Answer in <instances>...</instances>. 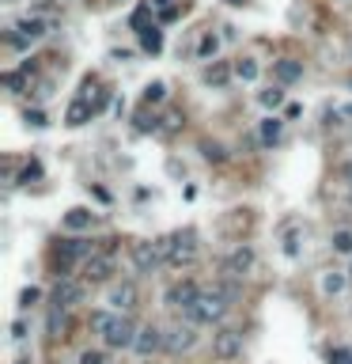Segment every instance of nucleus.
I'll return each instance as SVG.
<instances>
[{"label":"nucleus","mask_w":352,"mask_h":364,"mask_svg":"<svg viewBox=\"0 0 352 364\" xmlns=\"http://www.w3.org/2000/svg\"><path fill=\"white\" fill-rule=\"evenodd\" d=\"M167 258V266H193L197 262V236L193 231H171V236L155 239Z\"/></svg>","instance_id":"f257e3e1"},{"label":"nucleus","mask_w":352,"mask_h":364,"mask_svg":"<svg viewBox=\"0 0 352 364\" xmlns=\"http://www.w3.org/2000/svg\"><path fill=\"white\" fill-rule=\"evenodd\" d=\"M227 307H231V300H227L224 292H220L216 285H212L209 292L197 296V304H193L190 311H186V319H190L193 326H197V323H220V319L227 315Z\"/></svg>","instance_id":"f03ea898"},{"label":"nucleus","mask_w":352,"mask_h":364,"mask_svg":"<svg viewBox=\"0 0 352 364\" xmlns=\"http://www.w3.org/2000/svg\"><path fill=\"white\" fill-rule=\"evenodd\" d=\"M45 27H50V23H45L42 15H27V20H20L15 27H8V31H4V42L12 46V50H31V42H38V39H45V34H50Z\"/></svg>","instance_id":"7ed1b4c3"},{"label":"nucleus","mask_w":352,"mask_h":364,"mask_svg":"<svg viewBox=\"0 0 352 364\" xmlns=\"http://www.w3.org/2000/svg\"><path fill=\"white\" fill-rule=\"evenodd\" d=\"M239 353H243V334H239V330L224 326V330L212 334V357H216V360H235Z\"/></svg>","instance_id":"20e7f679"},{"label":"nucleus","mask_w":352,"mask_h":364,"mask_svg":"<svg viewBox=\"0 0 352 364\" xmlns=\"http://www.w3.org/2000/svg\"><path fill=\"white\" fill-rule=\"evenodd\" d=\"M193 345H197V330H193L190 319L178 323V326H171V330H167V338H163V349L174 353V357H178V353H186V349H193Z\"/></svg>","instance_id":"39448f33"},{"label":"nucleus","mask_w":352,"mask_h":364,"mask_svg":"<svg viewBox=\"0 0 352 364\" xmlns=\"http://www.w3.org/2000/svg\"><path fill=\"white\" fill-rule=\"evenodd\" d=\"M163 262L167 258H163L160 243H133V266L141 269V274H155Z\"/></svg>","instance_id":"423d86ee"},{"label":"nucleus","mask_w":352,"mask_h":364,"mask_svg":"<svg viewBox=\"0 0 352 364\" xmlns=\"http://www.w3.org/2000/svg\"><path fill=\"white\" fill-rule=\"evenodd\" d=\"M254 269V247H246V243H239L235 250L224 258V277H243Z\"/></svg>","instance_id":"0eeeda50"},{"label":"nucleus","mask_w":352,"mask_h":364,"mask_svg":"<svg viewBox=\"0 0 352 364\" xmlns=\"http://www.w3.org/2000/svg\"><path fill=\"white\" fill-rule=\"evenodd\" d=\"M106 345H110V349H133V345H136V326H133V319H129V315H122V319L110 326Z\"/></svg>","instance_id":"6e6552de"},{"label":"nucleus","mask_w":352,"mask_h":364,"mask_svg":"<svg viewBox=\"0 0 352 364\" xmlns=\"http://www.w3.org/2000/svg\"><path fill=\"white\" fill-rule=\"evenodd\" d=\"M197 296H201V288L193 285V281H178V285H171V288H167V307H178V311H190V307L197 304Z\"/></svg>","instance_id":"1a4fd4ad"},{"label":"nucleus","mask_w":352,"mask_h":364,"mask_svg":"<svg viewBox=\"0 0 352 364\" xmlns=\"http://www.w3.org/2000/svg\"><path fill=\"white\" fill-rule=\"evenodd\" d=\"M83 300V281H72V277H61L57 285H53V304L57 307H72Z\"/></svg>","instance_id":"9d476101"},{"label":"nucleus","mask_w":352,"mask_h":364,"mask_svg":"<svg viewBox=\"0 0 352 364\" xmlns=\"http://www.w3.org/2000/svg\"><path fill=\"white\" fill-rule=\"evenodd\" d=\"M163 338H167V334L160 330V326L148 323L144 330H136V345H133V349L141 353V357H152V353H160V349H163Z\"/></svg>","instance_id":"9b49d317"},{"label":"nucleus","mask_w":352,"mask_h":364,"mask_svg":"<svg viewBox=\"0 0 352 364\" xmlns=\"http://www.w3.org/2000/svg\"><path fill=\"white\" fill-rule=\"evenodd\" d=\"M110 274H114V258L110 255H91L87 262H83V277L87 281H110Z\"/></svg>","instance_id":"f8f14e48"},{"label":"nucleus","mask_w":352,"mask_h":364,"mask_svg":"<svg viewBox=\"0 0 352 364\" xmlns=\"http://www.w3.org/2000/svg\"><path fill=\"white\" fill-rule=\"evenodd\" d=\"M281 137H284V118H276V114H269L258 126V141H262L265 148H273V144H281Z\"/></svg>","instance_id":"ddd939ff"},{"label":"nucleus","mask_w":352,"mask_h":364,"mask_svg":"<svg viewBox=\"0 0 352 364\" xmlns=\"http://www.w3.org/2000/svg\"><path fill=\"white\" fill-rule=\"evenodd\" d=\"M110 304H114L118 311H133V307H136V285L133 281L114 285V288H110Z\"/></svg>","instance_id":"4468645a"},{"label":"nucleus","mask_w":352,"mask_h":364,"mask_svg":"<svg viewBox=\"0 0 352 364\" xmlns=\"http://www.w3.org/2000/svg\"><path fill=\"white\" fill-rule=\"evenodd\" d=\"M273 76H276V83H295L303 76V61H295V58L273 61Z\"/></svg>","instance_id":"2eb2a0df"},{"label":"nucleus","mask_w":352,"mask_h":364,"mask_svg":"<svg viewBox=\"0 0 352 364\" xmlns=\"http://www.w3.org/2000/svg\"><path fill=\"white\" fill-rule=\"evenodd\" d=\"M61 255H64V262H76V258H83V262H87V258L95 255V247H91L87 239H64V243H61Z\"/></svg>","instance_id":"dca6fc26"},{"label":"nucleus","mask_w":352,"mask_h":364,"mask_svg":"<svg viewBox=\"0 0 352 364\" xmlns=\"http://www.w3.org/2000/svg\"><path fill=\"white\" fill-rule=\"evenodd\" d=\"M231 76H235V65H227V61H212L205 69V83H212V88H227Z\"/></svg>","instance_id":"f3484780"},{"label":"nucleus","mask_w":352,"mask_h":364,"mask_svg":"<svg viewBox=\"0 0 352 364\" xmlns=\"http://www.w3.org/2000/svg\"><path fill=\"white\" fill-rule=\"evenodd\" d=\"M95 224V213L91 209H69L64 213V228L69 231H83V228H91Z\"/></svg>","instance_id":"a211bd4d"},{"label":"nucleus","mask_w":352,"mask_h":364,"mask_svg":"<svg viewBox=\"0 0 352 364\" xmlns=\"http://www.w3.org/2000/svg\"><path fill=\"white\" fill-rule=\"evenodd\" d=\"M91 114H95V107H87L83 99H76V102L69 107V114H64V121L76 129V126H83V121H91Z\"/></svg>","instance_id":"6ab92c4d"},{"label":"nucleus","mask_w":352,"mask_h":364,"mask_svg":"<svg viewBox=\"0 0 352 364\" xmlns=\"http://www.w3.org/2000/svg\"><path fill=\"white\" fill-rule=\"evenodd\" d=\"M258 72H262V69H258V61H254V58H239V61H235V80L254 83V80H258Z\"/></svg>","instance_id":"aec40b11"},{"label":"nucleus","mask_w":352,"mask_h":364,"mask_svg":"<svg viewBox=\"0 0 352 364\" xmlns=\"http://www.w3.org/2000/svg\"><path fill=\"white\" fill-rule=\"evenodd\" d=\"M141 46L148 53H160L163 50V31L160 27H141Z\"/></svg>","instance_id":"412c9836"},{"label":"nucleus","mask_w":352,"mask_h":364,"mask_svg":"<svg viewBox=\"0 0 352 364\" xmlns=\"http://www.w3.org/2000/svg\"><path fill=\"white\" fill-rule=\"evenodd\" d=\"M114 323H118V315H110V311H91V319H87V326L95 334H103V338L110 334V326H114Z\"/></svg>","instance_id":"4be33fe9"},{"label":"nucleus","mask_w":352,"mask_h":364,"mask_svg":"<svg viewBox=\"0 0 352 364\" xmlns=\"http://www.w3.org/2000/svg\"><path fill=\"white\" fill-rule=\"evenodd\" d=\"M258 102H262L265 110H276L284 102V83H276V88H265V91H258Z\"/></svg>","instance_id":"5701e85b"},{"label":"nucleus","mask_w":352,"mask_h":364,"mask_svg":"<svg viewBox=\"0 0 352 364\" xmlns=\"http://www.w3.org/2000/svg\"><path fill=\"white\" fill-rule=\"evenodd\" d=\"M201 156H205L209 163H224L227 160V148L220 141H201Z\"/></svg>","instance_id":"b1692460"},{"label":"nucleus","mask_w":352,"mask_h":364,"mask_svg":"<svg viewBox=\"0 0 352 364\" xmlns=\"http://www.w3.org/2000/svg\"><path fill=\"white\" fill-rule=\"evenodd\" d=\"M341 288H345V274H341V269H330V274L322 277V292H326V296H337Z\"/></svg>","instance_id":"393cba45"},{"label":"nucleus","mask_w":352,"mask_h":364,"mask_svg":"<svg viewBox=\"0 0 352 364\" xmlns=\"http://www.w3.org/2000/svg\"><path fill=\"white\" fill-rule=\"evenodd\" d=\"M163 99H167V83L163 80H155V83H148V88H144V107H160Z\"/></svg>","instance_id":"a878e982"},{"label":"nucleus","mask_w":352,"mask_h":364,"mask_svg":"<svg viewBox=\"0 0 352 364\" xmlns=\"http://www.w3.org/2000/svg\"><path fill=\"white\" fill-rule=\"evenodd\" d=\"M330 247L337 250V255H352V231L349 228H341V231H333V239H330Z\"/></svg>","instance_id":"bb28decb"},{"label":"nucleus","mask_w":352,"mask_h":364,"mask_svg":"<svg viewBox=\"0 0 352 364\" xmlns=\"http://www.w3.org/2000/svg\"><path fill=\"white\" fill-rule=\"evenodd\" d=\"M64 311H69V307L53 304V311H50V334H53V338H61V330H64Z\"/></svg>","instance_id":"cd10ccee"},{"label":"nucleus","mask_w":352,"mask_h":364,"mask_svg":"<svg viewBox=\"0 0 352 364\" xmlns=\"http://www.w3.org/2000/svg\"><path fill=\"white\" fill-rule=\"evenodd\" d=\"M216 50H220V39H216V34H205V39H201V46H197L201 58H216Z\"/></svg>","instance_id":"c85d7f7f"},{"label":"nucleus","mask_w":352,"mask_h":364,"mask_svg":"<svg viewBox=\"0 0 352 364\" xmlns=\"http://www.w3.org/2000/svg\"><path fill=\"white\" fill-rule=\"evenodd\" d=\"M235 281H239V277H227V281H220V285H216V288H220V292H224V296H227V300H231V304H235V300H239V285H235Z\"/></svg>","instance_id":"c756f323"},{"label":"nucleus","mask_w":352,"mask_h":364,"mask_svg":"<svg viewBox=\"0 0 352 364\" xmlns=\"http://www.w3.org/2000/svg\"><path fill=\"white\" fill-rule=\"evenodd\" d=\"M80 364H106V353H99V349H83V353H80Z\"/></svg>","instance_id":"7c9ffc66"},{"label":"nucleus","mask_w":352,"mask_h":364,"mask_svg":"<svg viewBox=\"0 0 352 364\" xmlns=\"http://www.w3.org/2000/svg\"><path fill=\"white\" fill-rule=\"evenodd\" d=\"M23 121H27V126H34V129H42L45 126V114H42V110H27Z\"/></svg>","instance_id":"2f4dec72"},{"label":"nucleus","mask_w":352,"mask_h":364,"mask_svg":"<svg viewBox=\"0 0 352 364\" xmlns=\"http://www.w3.org/2000/svg\"><path fill=\"white\" fill-rule=\"evenodd\" d=\"M38 288H23V292H20V307H31V304H38Z\"/></svg>","instance_id":"473e14b6"},{"label":"nucleus","mask_w":352,"mask_h":364,"mask_svg":"<svg viewBox=\"0 0 352 364\" xmlns=\"http://www.w3.org/2000/svg\"><path fill=\"white\" fill-rule=\"evenodd\" d=\"M38 175H42V167H38V163H31V167H27V171L20 175V182H23V186H31L34 179H38Z\"/></svg>","instance_id":"72a5a7b5"},{"label":"nucleus","mask_w":352,"mask_h":364,"mask_svg":"<svg viewBox=\"0 0 352 364\" xmlns=\"http://www.w3.org/2000/svg\"><path fill=\"white\" fill-rule=\"evenodd\" d=\"M4 83H8L12 91H20V88H23V72H4Z\"/></svg>","instance_id":"f704fd0d"},{"label":"nucleus","mask_w":352,"mask_h":364,"mask_svg":"<svg viewBox=\"0 0 352 364\" xmlns=\"http://www.w3.org/2000/svg\"><path fill=\"white\" fill-rule=\"evenodd\" d=\"M178 121H182L178 114H167V118H163V129H178Z\"/></svg>","instance_id":"c9c22d12"},{"label":"nucleus","mask_w":352,"mask_h":364,"mask_svg":"<svg viewBox=\"0 0 352 364\" xmlns=\"http://www.w3.org/2000/svg\"><path fill=\"white\" fill-rule=\"evenodd\" d=\"M333 364H352V357H349L345 349H337V353H333Z\"/></svg>","instance_id":"e433bc0d"},{"label":"nucleus","mask_w":352,"mask_h":364,"mask_svg":"<svg viewBox=\"0 0 352 364\" xmlns=\"http://www.w3.org/2000/svg\"><path fill=\"white\" fill-rule=\"evenodd\" d=\"M12 338H27V323H15L12 326Z\"/></svg>","instance_id":"4c0bfd02"},{"label":"nucleus","mask_w":352,"mask_h":364,"mask_svg":"<svg viewBox=\"0 0 352 364\" xmlns=\"http://www.w3.org/2000/svg\"><path fill=\"white\" fill-rule=\"evenodd\" d=\"M341 175H345V179H349V186H352V163H345V167H341Z\"/></svg>","instance_id":"58836bf2"},{"label":"nucleus","mask_w":352,"mask_h":364,"mask_svg":"<svg viewBox=\"0 0 352 364\" xmlns=\"http://www.w3.org/2000/svg\"><path fill=\"white\" fill-rule=\"evenodd\" d=\"M345 118H352V102H349V107H345Z\"/></svg>","instance_id":"ea45409f"},{"label":"nucleus","mask_w":352,"mask_h":364,"mask_svg":"<svg viewBox=\"0 0 352 364\" xmlns=\"http://www.w3.org/2000/svg\"><path fill=\"white\" fill-rule=\"evenodd\" d=\"M227 4H246V0H227Z\"/></svg>","instance_id":"a19ab883"},{"label":"nucleus","mask_w":352,"mask_h":364,"mask_svg":"<svg viewBox=\"0 0 352 364\" xmlns=\"http://www.w3.org/2000/svg\"><path fill=\"white\" fill-rule=\"evenodd\" d=\"M15 364H31V360H27V357H20V360H15Z\"/></svg>","instance_id":"79ce46f5"},{"label":"nucleus","mask_w":352,"mask_h":364,"mask_svg":"<svg viewBox=\"0 0 352 364\" xmlns=\"http://www.w3.org/2000/svg\"><path fill=\"white\" fill-rule=\"evenodd\" d=\"M4 4H15V0H4Z\"/></svg>","instance_id":"37998d69"},{"label":"nucleus","mask_w":352,"mask_h":364,"mask_svg":"<svg viewBox=\"0 0 352 364\" xmlns=\"http://www.w3.org/2000/svg\"><path fill=\"white\" fill-rule=\"evenodd\" d=\"M349 88H352V80H349Z\"/></svg>","instance_id":"c03bdc74"},{"label":"nucleus","mask_w":352,"mask_h":364,"mask_svg":"<svg viewBox=\"0 0 352 364\" xmlns=\"http://www.w3.org/2000/svg\"><path fill=\"white\" fill-rule=\"evenodd\" d=\"M349 201H352V194H349Z\"/></svg>","instance_id":"a18cd8bd"},{"label":"nucleus","mask_w":352,"mask_h":364,"mask_svg":"<svg viewBox=\"0 0 352 364\" xmlns=\"http://www.w3.org/2000/svg\"><path fill=\"white\" fill-rule=\"evenodd\" d=\"M349 274H352V269H349Z\"/></svg>","instance_id":"49530a36"}]
</instances>
